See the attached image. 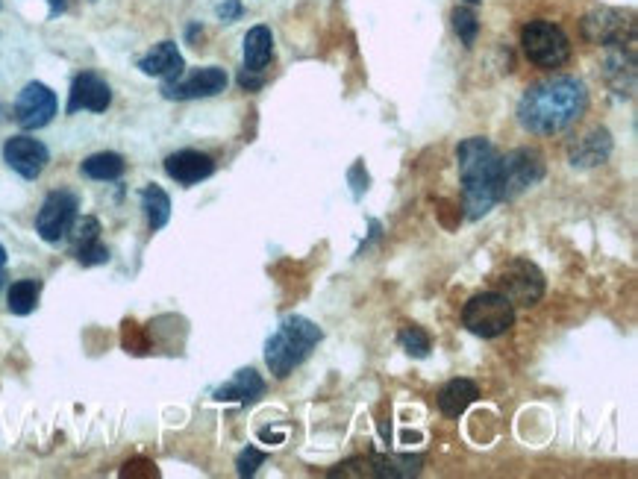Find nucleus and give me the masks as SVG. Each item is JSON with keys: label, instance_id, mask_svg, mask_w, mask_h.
<instances>
[{"label": "nucleus", "instance_id": "obj_1", "mask_svg": "<svg viewBox=\"0 0 638 479\" xmlns=\"http://www.w3.org/2000/svg\"><path fill=\"white\" fill-rule=\"evenodd\" d=\"M589 109V89L577 77H553L530 86L518 100V121L527 133L553 136L577 124Z\"/></svg>", "mask_w": 638, "mask_h": 479}, {"label": "nucleus", "instance_id": "obj_2", "mask_svg": "<svg viewBox=\"0 0 638 479\" xmlns=\"http://www.w3.org/2000/svg\"><path fill=\"white\" fill-rule=\"evenodd\" d=\"M456 165H459V180L465 194V212L471 221L489 215L497 200V168H500V153L494 144L483 136L465 139L456 147Z\"/></svg>", "mask_w": 638, "mask_h": 479}, {"label": "nucleus", "instance_id": "obj_3", "mask_svg": "<svg viewBox=\"0 0 638 479\" xmlns=\"http://www.w3.org/2000/svg\"><path fill=\"white\" fill-rule=\"evenodd\" d=\"M321 336H324L321 327L312 324L309 318H300V315L286 318L265 344V362L271 374L277 380H286L300 362H306V356L312 353V347L321 341Z\"/></svg>", "mask_w": 638, "mask_h": 479}, {"label": "nucleus", "instance_id": "obj_4", "mask_svg": "<svg viewBox=\"0 0 638 479\" xmlns=\"http://www.w3.org/2000/svg\"><path fill=\"white\" fill-rule=\"evenodd\" d=\"M462 324H465L468 333L480 338L503 336L515 324V306L500 291L474 294L462 309Z\"/></svg>", "mask_w": 638, "mask_h": 479}, {"label": "nucleus", "instance_id": "obj_5", "mask_svg": "<svg viewBox=\"0 0 638 479\" xmlns=\"http://www.w3.org/2000/svg\"><path fill=\"white\" fill-rule=\"evenodd\" d=\"M544 177V156L536 147H518L500 156L497 168V200H515L518 194L539 186Z\"/></svg>", "mask_w": 638, "mask_h": 479}, {"label": "nucleus", "instance_id": "obj_6", "mask_svg": "<svg viewBox=\"0 0 638 479\" xmlns=\"http://www.w3.org/2000/svg\"><path fill=\"white\" fill-rule=\"evenodd\" d=\"M521 48L536 68H562L571 59V39L553 21H530L521 30Z\"/></svg>", "mask_w": 638, "mask_h": 479}, {"label": "nucleus", "instance_id": "obj_7", "mask_svg": "<svg viewBox=\"0 0 638 479\" xmlns=\"http://www.w3.org/2000/svg\"><path fill=\"white\" fill-rule=\"evenodd\" d=\"M497 291L512 303V306H536L544 297V274L527 259H512L506 262L497 277Z\"/></svg>", "mask_w": 638, "mask_h": 479}, {"label": "nucleus", "instance_id": "obj_8", "mask_svg": "<svg viewBox=\"0 0 638 479\" xmlns=\"http://www.w3.org/2000/svg\"><path fill=\"white\" fill-rule=\"evenodd\" d=\"M421 456H359L330 471V477L353 479H403L421 471Z\"/></svg>", "mask_w": 638, "mask_h": 479}, {"label": "nucleus", "instance_id": "obj_9", "mask_svg": "<svg viewBox=\"0 0 638 479\" xmlns=\"http://www.w3.org/2000/svg\"><path fill=\"white\" fill-rule=\"evenodd\" d=\"M583 33L589 36V42L603 48L636 45V21L630 12H621V9H597L586 15Z\"/></svg>", "mask_w": 638, "mask_h": 479}, {"label": "nucleus", "instance_id": "obj_10", "mask_svg": "<svg viewBox=\"0 0 638 479\" xmlns=\"http://www.w3.org/2000/svg\"><path fill=\"white\" fill-rule=\"evenodd\" d=\"M77 221V194L71 192H50L39 209L36 218V233L48 244H56L68 236L71 224Z\"/></svg>", "mask_w": 638, "mask_h": 479}, {"label": "nucleus", "instance_id": "obj_11", "mask_svg": "<svg viewBox=\"0 0 638 479\" xmlns=\"http://www.w3.org/2000/svg\"><path fill=\"white\" fill-rule=\"evenodd\" d=\"M56 115V95L45 83H27L15 100V121L24 130H42Z\"/></svg>", "mask_w": 638, "mask_h": 479}, {"label": "nucleus", "instance_id": "obj_12", "mask_svg": "<svg viewBox=\"0 0 638 479\" xmlns=\"http://www.w3.org/2000/svg\"><path fill=\"white\" fill-rule=\"evenodd\" d=\"M227 89V71L224 68H197L195 74H189L186 80H168L162 86V95L168 100H197V97L221 95Z\"/></svg>", "mask_w": 638, "mask_h": 479}, {"label": "nucleus", "instance_id": "obj_13", "mask_svg": "<svg viewBox=\"0 0 638 479\" xmlns=\"http://www.w3.org/2000/svg\"><path fill=\"white\" fill-rule=\"evenodd\" d=\"M3 159L6 165L21 174L24 180H36L50 162V153L45 144L30 136H12L9 142L3 144Z\"/></svg>", "mask_w": 638, "mask_h": 479}, {"label": "nucleus", "instance_id": "obj_14", "mask_svg": "<svg viewBox=\"0 0 638 479\" xmlns=\"http://www.w3.org/2000/svg\"><path fill=\"white\" fill-rule=\"evenodd\" d=\"M112 103V89L100 80L98 74L86 71L71 83V95H68V115H77L83 109L89 112H106Z\"/></svg>", "mask_w": 638, "mask_h": 479}, {"label": "nucleus", "instance_id": "obj_15", "mask_svg": "<svg viewBox=\"0 0 638 479\" xmlns=\"http://www.w3.org/2000/svg\"><path fill=\"white\" fill-rule=\"evenodd\" d=\"M165 174L180 186H195L215 174V162L200 150H177L165 159Z\"/></svg>", "mask_w": 638, "mask_h": 479}, {"label": "nucleus", "instance_id": "obj_16", "mask_svg": "<svg viewBox=\"0 0 638 479\" xmlns=\"http://www.w3.org/2000/svg\"><path fill=\"white\" fill-rule=\"evenodd\" d=\"M609 153H612V136H609V130L597 127L589 136L571 144L568 159H571L574 168H597L609 159Z\"/></svg>", "mask_w": 638, "mask_h": 479}, {"label": "nucleus", "instance_id": "obj_17", "mask_svg": "<svg viewBox=\"0 0 638 479\" xmlns=\"http://www.w3.org/2000/svg\"><path fill=\"white\" fill-rule=\"evenodd\" d=\"M139 68H142L148 77H162V80L168 83V80H177V77L183 74L186 62H183V53L177 50L174 42H159V45L139 62Z\"/></svg>", "mask_w": 638, "mask_h": 479}, {"label": "nucleus", "instance_id": "obj_18", "mask_svg": "<svg viewBox=\"0 0 638 479\" xmlns=\"http://www.w3.org/2000/svg\"><path fill=\"white\" fill-rule=\"evenodd\" d=\"M265 394V383H262V377L256 374V371H239L233 380L227 385H221L218 391H215V400H221V403H227V400H236V403H256L259 397Z\"/></svg>", "mask_w": 638, "mask_h": 479}, {"label": "nucleus", "instance_id": "obj_19", "mask_svg": "<svg viewBox=\"0 0 638 479\" xmlns=\"http://www.w3.org/2000/svg\"><path fill=\"white\" fill-rule=\"evenodd\" d=\"M274 56V36L268 27H250L245 36V71L250 74H262L265 65Z\"/></svg>", "mask_w": 638, "mask_h": 479}, {"label": "nucleus", "instance_id": "obj_20", "mask_svg": "<svg viewBox=\"0 0 638 479\" xmlns=\"http://www.w3.org/2000/svg\"><path fill=\"white\" fill-rule=\"evenodd\" d=\"M477 397H480V391H477V385L471 383V380H450L439 391V409H442L447 418H459V415H465V409Z\"/></svg>", "mask_w": 638, "mask_h": 479}, {"label": "nucleus", "instance_id": "obj_21", "mask_svg": "<svg viewBox=\"0 0 638 479\" xmlns=\"http://www.w3.org/2000/svg\"><path fill=\"white\" fill-rule=\"evenodd\" d=\"M39 294H42V283L39 280H21L9 288L6 303L12 315H30L39 306Z\"/></svg>", "mask_w": 638, "mask_h": 479}, {"label": "nucleus", "instance_id": "obj_22", "mask_svg": "<svg viewBox=\"0 0 638 479\" xmlns=\"http://www.w3.org/2000/svg\"><path fill=\"white\" fill-rule=\"evenodd\" d=\"M142 206H145V215H148L150 230H162L171 218V197L162 192L159 186H148L142 192Z\"/></svg>", "mask_w": 638, "mask_h": 479}, {"label": "nucleus", "instance_id": "obj_23", "mask_svg": "<svg viewBox=\"0 0 638 479\" xmlns=\"http://www.w3.org/2000/svg\"><path fill=\"white\" fill-rule=\"evenodd\" d=\"M83 174L89 180H118L124 174V159L118 153H95L83 162Z\"/></svg>", "mask_w": 638, "mask_h": 479}, {"label": "nucleus", "instance_id": "obj_24", "mask_svg": "<svg viewBox=\"0 0 638 479\" xmlns=\"http://www.w3.org/2000/svg\"><path fill=\"white\" fill-rule=\"evenodd\" d=\"M453 30L459 36V42L465 48H474L477 36H480V21H477V12L471 6H456L453 9Z\"/></svg>", "mask_w": 638, "mask_h": 479}, {"label": "nucleus", "instance_id": "obj_25", "mask_svg": "<svg viewBox=\"0 0 638 479\" xmlns=\"http://www.w3.org/2000/svg\"><path fill=\"white\" fill-rule=\"evenodd\" d=\"M400 344H403V350H406L409 356H415V359H424V356L430 353V336H427L421 327H403V330H400Z\"/></svg>", "mask_w": 638, "mask_h": 479}, {"label": "nucleus", "instance_id": "obj_26", "mask_svg": "<svg viewBox=\"0 0 638 479\" xmlns=\"http://www.w3.org/2000/svg\"><path fill=\"white\" fill-rule=\"evenodd\" d=\"M71 239H74V247H83V244H89V241H98L100 239V224L98 218H80V221H74L71 224Z\"/></svg>", "mask_w": 638, "mask_h": 479}, {"label": "nucleus", "instance_id": "obj_27", "mask_svg": "<svg viewBox=\"0 0 638 479\" xmlns=\"http://www.w3.org/2000/svg\"><path fill=\"white\" fill-rule=\"evenodd\" d=\"M77 259H80V265H86V268H92V265H103V262H109V250L98 241H89V244H83V247H77Z\"/></svg>", "mask_w": 638, "mask_h": 479}, {"label": "nucleus", "instance_id": "obj_28", "mask_svg": "<svg viewBox=\"0 0 638 479\" xmlns=\"http://www.w3.org/2000/svg\"><path fill=\"white\" fill-rule=\"evenodd\" d=\"M265 462V453L256 450V447H245L236 459V468H239V477H253L259 471V465Z\"/></svg>", "mask_w": 638, "mask_h": 479}, {"label": "nucleus", "instance_id": "obj_29", "mask_svg": "<svg viewBox=\"0 0 638 479\" xmlns=\"http://www.w3.org/2000/svg\"><path fill=\"white\" fill-rule=\"evenodd\" d=\"M239 15H242V0H227V3H221V6H218V18H221V21H227V24H230V21H236Z\"/></svg>", "mask_w": 638, "mask_h": 479}, {"label": "nucleus", "instance_id": "obj_30", "mask_svg": "<svg viewBox=\"0 0 638 479\" xmlns=\"http://www.w3.org/2000/svg\"><path fill=\"white\" fill-rule=\"evenodd\" d=\"M239 86L253 92V89H259V86H262V77H250V71H242V74H239Z\"/></svg>", "mask_w": 638, "mask_h": 479}, {"label": "nucleus", "instance_id": "obj_31", "mask_svg": "<svg viewBox=\"0 0 638 479\" xmlns=\"http://www.w3.org/2000/svg\"><path fill=\"white\" fill-rule=\"evenodd\" d=\"M50 6V18H56V15H62L65 9H68V0H48Z\"/></svg>", "mask_w": 638, "mask_h": 479}, {"label": "nucleus", "instance_id": "obj_32", "mask_svg": "<svg viewBox=\"0 0 638 479\" xmlns=\"http://www.w3.org/2000/svg\"><path fill=\"white\" fill-rule=\"evenodd\" d=\"M3 265H6V247L0 244V268H3Z\"/></svg>", "mask_w": 638, "mask_h": 479}, {"label": "nucleus", "instance_id": "obj_33", "mask_svg": "<svg viewBox=\"0 0 638 479\" xmlns=\"http://www.w3.org/2000/svg\"><path fill=\"white\" fill-rule=\"evenodd\" d=\"M465 3H471V6H477V3H483V0H465Z\"/></svg>", "mask_w": 638, "mask_h": 479}]
</instances>
